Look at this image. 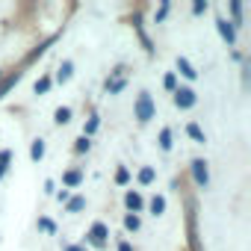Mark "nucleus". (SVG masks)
Segmentation results:
<instances>
[{
	"mask_svg": "<svg viewBox=\"0 0 251 251\" xmlns=\"http://www.w3.org/2000/svg\"><path fill=\"white\" fill-rule=\"evenodd\" d=\"M62 183H65V186H71V189H74V186H80V183H83V172H80V169H71V172H65Z\"/></svg>",
	"mask_w": 251,
	"mask_h": 251,
	"instance_id": "6e6552de",
	"label": "nucleus"
},
{
	"mask_svg": "<svg viewBox=\"0 0 251 251\" xmlns=\"http://www.w3.org/2000/svg\"><path fill=\"white\" fill-rule=\"evenodd\" d=\"M53 121H56V124H68V121H71V109H68V106H59V109L53 112Z\"/></svg>",
	"mask_w": 251,
	"mask_h": 251,
	"instance_id": "2eb2a0df",
	"label": "nucleus"
},
{
	"mask_svg": "<svg viewBox=\"0 0 251 251\" xmlns=\"http://www.w3.org/2000/svg\"><path fill=\"white\" fill-rule=\"evenodd\" d=\"M127 180H130V172L124 169V166H121V169L115 172V183H121V186H124V183H127Z\"/></svg>",
	"mask_w": 251,
	"mask_h": 251,
	"instance_id": "4be33fe9",
	"label": "nucleus"
},
{
	"mask_svg": "<svg viewBox=\"0 0 251 251\" xmlns=\"http://www.w3.org/2000/svg\"><path fill=\"white\" fill-rule=\"evenodd\" d=\"M207 6H210L207 0H195V6H192V12H195V15H201V12H207Z\"/></svg>",
	"mask_w": 251,
	"mask_h": 251,
	"instance_id": "a878e982",
	"label": "nucleus"
},
{
	"mask_svg": "<svg viewBox=\"0 0 251 251\" xmlns=\"http://www.w3.org/2000/svg\"><path fill=\"white\" fill-rule=\"evenodd\" d=\"M65 251H86V248H80V245H68Z\"/></svg>",
	"mask_w": 251,
	"mask_h": 251,
	"instance_id": "c756f323",
	"label": "nucleus"
},
{
	"mask_svg": "<svg viewBox=\"0 0 251 251\" xmlns=\"http://www.w3.org/2000/svg\"><path fill=\"white\" fill-rule=\"evenodd\" d=\"M39 227H42V230H48V233H56V225H53L50 219H45V216L39 219Z\"/></svg>",
	"mask_w": 251,
	"mask_h": 251,
	"instance_id": "393cba45",
	"label": "nucleus"
},
{
	"mask_svg": "<svg viewBox=\"0 0 251 251\" xmlns=\"http://www.w3.org/2000/svg\"><path fill=\"white\" fill-rule=\"evenodd\" d=\"M118 251H133V245H130L127 239H121V242H118Z\"/></svg>",
	"mask_w": 251,
	"mask_h": 251,
	"instance_id": "cd10ccee",
	"label": "nucleus"
},
{
	"mask_svg": "<svg viewBox=\"0 0 251 251\" xmlns=\"http://www.w3.org/2000/svg\"><path fill=\"white\" fill-rule=\"evenodd\" d=\"M154 177H157V172H154L151 166H145V169L139 172V183H145V186H148V183H154Z\"/></svg>",
	"mask_w": 251,
	"mask_h": 251,
	"instance_id": "a211bd4d",
	"label": "nucleus"
},
{
	"mask_svg": "<svg viewBox=\"0 0 251 251\" xmlns=\"http://www.w3.org/2000/svg\"><path fill=\"white\" fill-rule=\"evenodd\" d=\"M48 89H50V77H48V74H45V77H42V80H39V83H36V95H45V92H48Z\"/></svg>",
	"mask_w": 251,
	"mask_h": 251,
	"instance_id": "412c9836",
	"label": "nucleus"
},
{
	"mask_svg": "<svg viewBox=\"0 0 251 251\" xmlns=\"http://www.w3.org/2000/svg\"><path fill=\"white\" fill-rule=\"evenodd\" d=\"M154 112H157V109H154V100H151V95H148V92H142V95L136 98L133 115H136V118L145 124V121H151V118H154Z\"/></svg>",
	"mask_w": 251,
	"mask_h": 251,
	"instance_id": "f257e3e1",
	"label": "nucleus"
},
{
	"mask_svg": "<svg viewBox=\"0 0 251 251\" xmlns=\"http://www.w3.org/2000/svg\"><path fill=\"white\" fill-rule=\"evenodd\" d=\"M163 210H166V198H163V195H154V198H151V213H154V216H163Z\"/></svg>",
	"mask_w": 251,
	"mask_h": 251,
	"instance_id": "f3484780",
	"label": "nucleus"
},
{
	"mask_svg": "<svg viewBox=\"0 0 251 251\" xmlns=\"http://www.w3.org/2000/svg\"><path fill=\"white\" fill-rule=\"evenodd\" d=\"M42 157H45V139H36V142L30 145V160H33V163H39Z\"/></svg>",
	"mask_w": 251,
	"mask_h": 251,
	"instance_id": "9d476101",
	"label": "nucleus"
},
{
	"mask_svg": "<svg viewBox=\"0 0 251 251\" xmlns=\"http://www.w3.org/2000/svg\"><path fill=\"white\" fill-rule=\"evenodd\" d=\"M177 71H180L183 77H189V80H195V77H198V71H195V68H192L183 56H177Z\"/></svg>",
	"mask_w": 251,
	"mask_h": 251,
	"instance_id": "1a4fd4ad",
	"label": "nucleus"
},
{
	"mask_svg": "<svg viewBox=\"0 0 251 251\" xmlns=\"http://www.w3.org/2000/svg\"><path fill=\"white\" fill-rule=\"evenodd\" d=\"M163 83H166V89H177V77H175V74H166Z\"/></svg>",
	"mask_w": 251,
	"mask_h": 251,
	"instance_id": "bb28decb",
	"label": "nucleus"
},
{
	"mask_svg": "<svg viewBox=\"0 0 251 251\" xmlns=\"http://www.w3.org/2000/svg\"><path fill=\"white\" fill-rule=\"evenodd\" d=\"M124 83H127V68L121 65V68L112 71V77H106V92H109V95H118V92L124 89Z\"/></svg>",
	"mask_w": 251,
	"mask_h": 251,
	"instance_id": "f03ea898",
	"label": "nucleus"
},
{
	"mask_svg": "<svg viewBox=\"0 0 251 251\" xmlns=\"http://www.w3.org/2000/svg\"><path fill=\"white\" fill-rule=\"evenodd\" d=\"M21 74H24V71H21V68H15L12 74H6V77H0V98H3V95H6V92H9V89H12V86L18 83V80H21Z\"/></svg>",
	"mask_w": 251,
	"mask_h": 251,
	"instance_id": "423d86ee",
	"label": "nucleus"
},
{
	"mask_svg": "<svg viewBox=\"0 0 251 251\" xmlns=\"http://www.w3.org/2000/svg\"><path fill=\"white\" fill-rule=\"evenodd\" d=\"M106 236H109V227H106L103 222H95L92 230H89V242H92L95 248H103V245H106Z\"/></svg>",
	"mask_w": 251,
	"mask_h": 251,
	"instance_id": "7ed1b4c3",
	"label": "nucleus"
},
{
	"mask_svg": "<svg viewBox=\"0 0 251 251\" xmlns=\"http://www.w3.org/2000/svg\"><path fill=\"white\" fill-rule=\"evenodd\" d=\"M98 124H100V121H98V115H92V118H89V124H86V133H83L86 139H89V136H92V133L98 130Z\"/></svg>",
	"mask_w": 251,
	"mask_h": 251,
	"instance_id": "5701e85b",
	"label": "nucleus"
},
{
	"mask_svg": "<svg viewBox=\"0 0 251 251\" xmlns=\"http://www.w3.org/2000/svg\"><path fill=\"white\" fill-rule=\"evenodd\" d=\"M195 92L189 89V86H180V89H175V103L180 106V109H189V106H195Z\"/></svg>",
	"mask_w": 251,
	"mask_h": 251,
	"instance_id": "20e7f679",
	"label": "nucleus"
},
{
	"mask_svg": "<svg viewBox=\"0 0 251 251\" xmlns=\"http://www.w3.org/2000/svg\"><path fill=\"white\" fill-rule=\"evenodd\" d=\"M216 24H219V33H222V39H225L227 45H236V33H233V24H230V21H225V18H219Z\"/></svg>",
	"mask_w": 251,
	"mask_h": 251,
	"instance_id": "0eeeda50",
	"label": "nucleus"
},
{
	"mask_svg": "<svg viewBox=\"0 0 251 251\" xmlns=\"http://www.w3.org/2000/svg\"><path fill=\"white\" fill-rule=\"evenodd\" d=\"M124 227H127V230H139V216L127 213V216H124Z\"/></svg>",
	"mask_w": 251,
	"mask_h": 251,
	"instance_id": "6ab92c4d",
	"label": "nucleus"
},
{
	"mask_svg": "<svg viewBox=\"0 0 251 251\" xmlns=\"http://www.w3.org/2000/svg\"><path fill=\"white\" fill-rule=\"evenodd\" d=\"M71 71H74V62H71V59H65V62L59 65V74H56V80H59V83H65V80L71 77Z\"/></svg>",
	"mask_w": 251,
	"mask_h": 251,
	"instance_id": "ddd939ff",
	"label": "nucleus"
},
{
	"mask_svg": "<svg viewBox=\"0 0 251 251\" xmlns=\"http://www.w3.org/2000/svg\"><path fill=\"white\" fill-rule=\"evenodd\" d=\"M3 172H6V169H3V166H0V177H3Z\"/></svg>",
	"mask_w": 251,
	"mask_h": 251,
	"instance_id": "7c9ffc66",
	"label": "nucleus"
},
{
	"mask_svg": "<svg viewBox=\"0 0 251 251\" xmlns=\"http://www.w3.org/2000/svg\"><path fill=\"white\" fill-rule=\"evenodd\" d=\"M172 145H175V142H172V130L163 127V130H160V148H163V151H172Z\"/></svg>",
	"mask_w": 251,
	"mask_h": 251,
	"instance_id": "dca6fc26",
	"label": "nucleus"
},
{
	"mask_svg": "<svg viewBox=\"0 0 251 251\" xmlns=\"http://www.w3.org/2000/svg\"><path fill=\"white\" fill-rule=\"evenodd\" d=\"M230 12H233V21L230 24H242V3H239V0H233V3H230Z\"/></svg>",
	"mask_w": 251,
	"mask_h": 251,
	"instance_id": "aec40b11",
	"label": "nucleus"
},
{
	"mask_svg": "<svg viewBox=\"0 0 251 251\" xmlns=\"http://www.w3.org/2000/svg\"><path fill=\"white\" fill-rule=\"evenodd\" d=\"M186 133H189V136H192L195 142H201V145L207 142V136H204V130L198 127V124H195V121H189V124H186Z\"/></svg>",
	"mask_w": 251,
	"mask_h": 251,
	"instance_id": "9b49d317",
	"label": "nucleus"
},
{
	"mask_svg": "<svg viewBox=\"0 0 251 251\" xmlns=\"http://www.w3.org/2000/svg\"><path fill=\"white\" fill-rule=\"evenodd\" d=\"M166 12H169V3H163V6H160V12H157V21H163V18H166Z\"/></svg>",
	"mask_w": 251,
	"mask_h": 251,
	"instance_id": "c85d7f7f",
	"label": "nucleus"
},
{
	"mask_svg": "<svg viewBox=\"0 0 251 251\" xmlns=\"http://www.w3.org/2000/svg\"><path fill=\"white\" fill-rule=\"evenodd\" d=\"M192 177H195V183H198L201 189L207 186L210 175H207V163H204V160H192Z\"/></svg>",
	"mask_w": 251,
	"mask_h": 251,
	"instance_id": "39448f33",
	"label": "nucleus"
},
{
	"mask_svg": "<svg viewBox=\"0 0 251 251\" xmlns=\"http://www.w3.org/2000/svg\"><path fill=\"white\" fill-rule=\"evenodd\" d=\"M83 207H86V198H83V195H74V198H68V207H65V210H68V213H80Z\"/></svg>",
	"mask_w": 251,
	"mask_h": 251,
	"instance_id": "4468645a",
	"label": "nucleus"
},
{
	"mask_svg": "<svg viewBox=\"0 0 251 251\" xmlns=\"http://www.w3.org/2000/svg\"><path fill=\"white\" fill-rule=\"evenodd\" d=\"M89 148H92V142H89L86 136H80V139H77V145H74V151H77V154H83V151H89Z\"/></svg>",
	"mask_w": 251,
	"mask_h": 251,
	"instance_id": "b1692460",
	"label": "nucleus"
},
{
	"mask_svg": "<svg viewBox=\"0 0 251 251\" xmlns=\"http://www.w3.org/2000/svg\"><path fill=\"white\" fill-rule=\"evenodd\" d=\"M124 204L136 213V210H142V195H139V192H127V195H124Z\"/></svg>",
	"mask_w": 251,
	"mask_h": 251,
	"instance_id": "f8f14e48",
	"label": "nucleus"
}]
</instances>
